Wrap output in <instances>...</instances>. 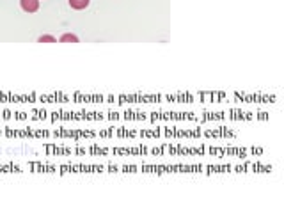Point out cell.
Here are the masks:
<instances>
[{
  "instance_id": "6da1fadb",
  "label": "cell",
  "mask_w": 284,
  "mask_h": 213,
  "mask_svg": "<svg viewBox=\"0 0 284 213\" xmlns=\"http://www.w3.org/2000/svg\"><path fill=\"white\" fill-rule=\"evenodd\" d=\"M39 2H41V0H20V5L25 13L32 15V13H36V11L39 9Z\"/></svg>"
},
{
  "instance_id": "7a4b0ae2",
  "label": "cell",
  "mask_w": 284,
  "mask_h": 213,
  "mask_svg": "<svg viewBox=\"0 0 284 213\" xmlns=\"http://www.w3.org/2000/svg\"><path fill=\"white\" fill-rule=\"evenodd\" d=\"M67 2H69V5H71L73 9L82 11V9H85V7H87L91 0H67Z\"/></svg>"
},
{
  "instance_id": "3957f363",
  "label": "cell",
  "mask_w": 284,
  "mask_h": 213,
  "mask_svg": "<svg viewBox=\"0 0 284 213\" xmlns=\"http://www.w3.org/2000/svg\"><path fill=\"white\" fill-rule=\"evenodd\" d=\"M57 41L59 43H80V39H78V36L71 34V32H66V34H62Z\"/></svg>"
},
{
  "instance_id": "277c9868",
  "label": "cell",
  "mask_w": 284,
  "mask_h": 213,
  "mask_svg": "<svg viewBox=\"0 0 284 213\" xmlns=\"http://www.w3.org/2000/svg\"><path fill=\"white\" fill-rule=\"evenodd\" d=\"M37 43H59V41H57V37L50 36V34H43V36L37 37Z\"/></svg>"
}]
</instances>
